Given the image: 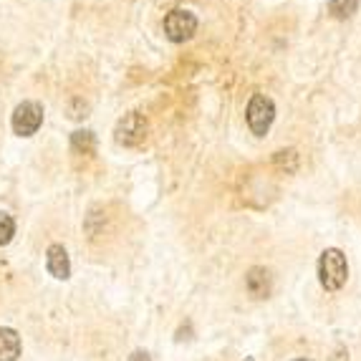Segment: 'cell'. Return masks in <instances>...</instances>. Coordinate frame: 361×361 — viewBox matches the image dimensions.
<instances>
[{
  "instance_id": "cell-5",
  "label": "cell",
  "mask_w": 361,
  "mask_h": 361,
  "mask_svg": "<svg viewBox=\"0 0 361 361\" xmlns=\"http://www.w3.org/2000/svg\"><path fill=\"white\" fill-rule=\"evenodd\" d=\"M147 132H149V124H147L145 114L139 111H129L124 119H119L116 124V142L124 147H139L147 139Z\"/></svg>"
},
{
  "instance_id": "cell-8",
  "label": "cell",
  "mask_w": 361,
  "mask_h": 361,
  "mask_svg": "<svg viewBox=\"0 0 361 361\" xmlns=\"http://www.w3.org/2000/svg\"><path fill=\"white\" fill-rule=\"evenodd\" d=\"M20 356V336L13 329H0V361H16Z\"/></svg>"
},
{
  "instance_id": "cell-7",
  "label": "cell",
  "mask_w": 361,
  "mask_h": 361,
  "mask_svg": "<svg viewBox=\"0 0 361 361\" xmlns=\"http://www.w3.org/2000/svg\"><path fill=\"white\" fill-rule=\"evenodd\" d=\"M245 286L250 290V295L265 298V295L271 293V273L265 271V268H250L245 276Z\"/></svg>"
},
{
  "instance_id": "cell-2",
  "label": "cell",
  "mask_w": 361,
  "mask_h": 361,
  "mask_svg": "<svg viewBox=\"0 0 361 361\" xmlns=\"http://www.w3.org/2000/svg\"><path fill=\"white\" fill-rule=\"evenodd\" d=\"M245 116L250 132L258 134V137H265L268 129H271L273 119H276V104H273L271 97H265V94H253L250 102H247Z\"/></svg>"
},
{
  "instance_id": "cell-1",
  "label": "cell",
  "mask_w": 361,
  "mask_h": 361,
  "mask_svg": "<svg viewBox=\"0 0 361 361\" xmlns=\"http://www.w3.org/2000/svg\"><path fill=\"white\" fill-rule=\"evenodd\" d=\"M346 276H349V265H346V258H343L341 250H336V247L324 250V255L319 260L321 286L326 290H338L346 283Z\"/></svg>"
},
{
  "instance_id": "cell-4",
  "label": "cell",
  "mask_w": 361,
  "mask_h": 361,
  "mask_svg": "<svg viewBox=\"0 0 361 361\" xmlns=\"http://www.w3.org/2000/svg\"><path fill=\"white\" fill-rule=\"evenodd\" d=\"M43 124V106L38 102H23L16 106L11 119L13 132L18 137H33Z\"/></svg>"
},
{
  "instance_id": "cell-9",
  "label": "cell",
  "mask_w": 361,
  "mask_h": 361,
  "mask_svg": "<svg viewBox=\"0 0 361 361\" xmlns=\"http://www.w3.org/2000/svg\"><path fill=\"white\" fill-rule=\"evenodd\" d=\"M71 149L76 152V154H94V149H97V137H94V132H73Z\"/></svg>"
},
{
  "instance_id": "cell-13",
  "label": "cell",
  "mask_w": 361,
  "mask_h": 361,
  "mask_svg": "<svg viewBox=\"0 0 361 361\" xmlns=\"http://www.w3.org/2000/svg\"><path fill=\"white\" fill-rule=\"evenodd\" d=\"M129 361H152L149 354H145V351H134L132 356H129Z\"/></svg>"
},
{
  "instance_id": "cell-12",
  "label": "cell",
  "mask_w": 361,
  "mask_h": 361,
  "mask_svg": "<svg viewBox=\"0 0 361 361\" xmlns=\"http://www.w3.org/2000/svg\"><path fill=\"white\" fill-rule=\"evenodd\" d=\"M13 235H16V223H13V217L8 212H0V245H8L13 240Z\"/></svg>"
},
{
  "instance_id": "cell-14",
  "label": "cell",
  "mask_w": 361,
  "mask_h": 361,
  "mask_svg": "<svg viewBox=\"0 0 361 361\" xmlns=\"http://www.w3.org/2000/svg\"><path fill=\"white\" fill-rule=\"evenodd\" d=\"M298 361H311V359H298Z\"/></svg>"
},
{
  "instance_id": "cell-11",
  "label": "cell",
  "mask_w": 361,
  "mask_h": 361,
  "mask_svg": "<svg viewBox=\"0 0 361 361\" xmlns=\"http://www.w3.org/2000/svg\"><path fill=\"white\" fill-rule=\"evenodd\" d=\"M273 162H276L278 167H283L286 172H295V167H298V154H295V149L276 152V157H273Z\"/></svg>"
},
{
  "instance_id": "cell-10",
  "label": "cell",
  "mask_w": 361,
  "mask_h": 361,
  "mask_svg": "<svg viewBox=\"0 0 361 361\" xmlns=\"http://www.w3.org/2000/svg\"><path fill=\"white\" fill-rule=\"evenodd\" d=\"M356 11H359V0H329V13L336 20L351 18Z\"/></svg>"
},
{
  "instance_id": "cell-3",
  "label": "cell",
  "mask_w": 361,
  "mask_h": 361,
  "mask_svg": "<svg viewBox=\"0 0 361 361\" xmlns=\"http://www.w3.org/2000/svg\"><path fill=\"white\" fill-rule=\"evenodd\" d=\"M197 30V16L185 8H175V11L167 13L164 18V36L169 38L172 43H185L195 36Z\"/></svg>"
},
{
  "instance_id": "cell-6",
  "label": "cell",
  "mask_w": 361,
  "mask_h": 361,
  "mask_svg": "<svg viewBox=\"0 0 361 361\" xmlns=\"http://www.w3.org/2000/svg\"><path fill=\"white\" fill-rule=\"evenodd\" d=\"M46 268L54 278L66 281L71 276V263H68V253L63 245H51L49 253H46Z\"/></svg>"
}]
</instances>
